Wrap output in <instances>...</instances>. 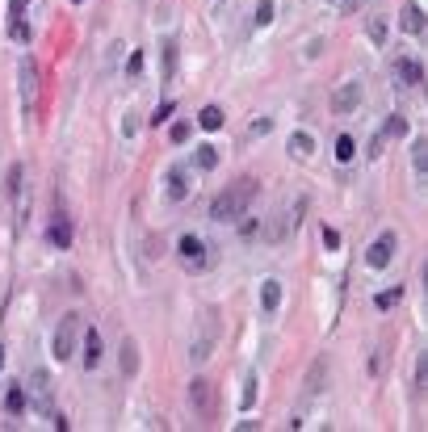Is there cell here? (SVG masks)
I'll list each match as a JSON object with an SVG mask.
<instances>
[{
  "instance_id": "6",
  "label": "cell",
  "mask_w": 428,
  "mask_h": 432,
  "mask_svg": "<svg viewBox=\"0 0 428 432\" xmlns=\"http://www.w3.org/2000/svg\"><path fill=\"white\" fill-rule=\"evenodd\" d=\"M395 248H399V236H395V231H382L378 240L366 248V265H370V269H386L390 256H395Z\"/></svg>"
},
{
  "instance_id": "25",
  "label": "cell",
  "mask_w": 428,
  "mask_h": 432,
  "mask_svg": "<svg viewBox=\"0 0 428 432\" xmlns=\"http://www.w3.org/2000/svg\"><path fill=\"white\" fill-rule=\"evenodd\" d=\"M256 374H248V378H243V394H239V407H243V411H252V403H256Z\"/></svg>"
},
{
  "instance_id": "11",
  "label": "cell",
  "mask_w": 428,
  "mask_h": 432,
  "mask_svg": "<svg viewBox=\"0 0 428 432\" xmlns=\"http://www.w3.org/2000/svg\"><path fill=\"white\" fill-rule=\"evenodd\" d=\"M9 38H13V43H30V26H26V0H9Z\"/></svg>"
},
{
  "instance_id": "2",
  "label": "cell",
  "mask_w": 428,
  "mask_h": 432,
  "mask_svg": "<svg viewBox=\"0 0 428 432\" xmlns=\"http://www.w3.org/2000/svg\"><path fill=\"white\" fill-rule=\"evenodd\" d=\"M185 399H190V411L202 424H214L219 420V386L210 382V378H193L185 386Z\"/></svg>"
},
{
  "instance_id": "24",
  "label": "cell",
  "mask_w": 428,
  "mask_h": 432,
  "mask_svg": "<svg viewBox=\"0 0 428 432\" xmlns=\"http://www.w3.org/2000/svg\"><path fill=\"white\" fill-rule=\"evenodd\" d=\"M290 151H294L298 160H307V155L315 151V143H311V135H302V131H298V135H290Z\"/></svg>"
},
{
  "instance_id": "36",
  "label": "cell",
  "mask_w": 428,
  "mask_h": 432,
  "mask_svg": "<svg viewBox=\"0 0 428 432\" xmlns=\"http://www.w3.org/2000/svg\"><path fill=\"white\" fill-rule=\"evenodd\" d=\"M72 4H80V0H72Z\"/></svg>"
},
{
  "instance_id": "19",
  "label": "cell",
  "mask_w": 428,
  "mask_h": 432,
  "mask_svg": "<svg viewBox=\"0 0 428 432\" xmlns=\"http://www.w3.org/2000/svg\"><path fill=\"white\" fill-rule=\"evenodd\" d=\"M193 164H197L202 172H210V168H219V147L202 143V147H197V151H193Z\"/></svg>"
},
{
  "instance_id": "23",
  "label": "cell",
  "mask_w": 428,
  "mask_h": 432,
  "mask_svg": "<svg viewBox=\"0 0 428 432\" xmlns=\"http://www.w3.org/2000/svg\"><path fill=\"white\" fill-rule=\"evenodd\" d=\"M177 59H181V47L177 43H164V80L177 76Z\"/></svg>"
},
{
  "instance_id": "12",
  "label": "cell",
  "mask_w": 428,
  "mask_h": 432,
  "mask_svg": "<svg viewBox=\"0 0 428 432\" xmlns=\"http://www.w3.org/2000/svg\"><path fill=\"white\" fill-rule=\"evenodd\" d=\"M319 382H328V361H324V357H319V361H311V370H307V382H302V394H307V399H315V394L324 390Z\"/></svg>"
},
{
  "instance_id": "7",
  "label": "cell",
  "mask_w": 428,
  "mask_h": 432,
  "mask_svg": "<svg viewBox=\"0 0 428 432\" xmlns=\"http://www.w3.org/2000/svg\"><path fill=\"white\" fill-rule=\"evenodd\" d=\"M361 105V84L357 80H344V84H336V93H332V113H353Z\"/></svg>"
},
{
  "instance_id": "20",
  "label": "cell",
  "mask_w": 428,
  "mask_h": 432,
  "mask_svg": "<svg viewBox=\"0 0 428 432\" xmlns=\"http://www.w3.org/2000/svg\"><path fill=\"white\" fill-rule=\"evenodd\" d=\"M223 122H227V118H223V109H219V105H206V109L197 113V126H202V131H219Z\"/></svg>"
},
{
  "instance_id": "22",
  "label": "cell",
  "mask_w": 428,
  "mask_h": 432,
  "mask_svg": "<svg viewBox=\"0 0 428 432\" xmlns=\"http://www.w3.org/2000/svg\"><path fill=\"white\" fill-rule=\"evenodd\" d=\"M412 164H416L420 177H428V139H416V143H412Z\"/></svg>"
},
{
  "instance_id": "14",
  "label": "cell",
  "mask_w": 428,
  "mask_h": 432,
  "mask_svg": "<svg viewBox=\"0 0 428 432\" xmlns=\"http://www.w3.org/2000/svg\"><path fill=\"white\" fill-rule=\"evenodd\" d=\"M260 306H265V315H273L282 306V282L278 277H265L260 282Z\"/></svg>"
},
{
  "instance_id": "21",
  "label": "cell",
  "mask_w": 428,
  "mask_h": 432,
  "mask_svg": "<svg viewBox=\"0 0 428 432\" xmlns=\"http://www.w3.org/2000/svg\"><path fill=\"white\" fill-rule=\"evenodd\" d=\"M403 135H407V118L403 113H390L382 122V139H403Z\"/></svg>"
},
{
  "instance_id": "10",
  "label": "cell",
  "mask_w": 428,
  "mask_h": 432,
  "mask_svg": "<svg viewBox=\"0 0 428 432\" xmlns=\"http://www.w3.org/2000/svg\"><path fill=\"white\" fill-rule=\"evenodd\" d=\"M17 84H21V96H26V109H34V96H38V63L30 55L17 67Z\"/></svg>"
},
{
  "instance_id": "35",
  "label": "cell",
  "mask_w": 428,
  "mask_h": 432,
  "mask_svg": "<svg viewBox=\"0 0 428 432\" xmlns=\"http://www.w3.org/2000/svg\"><path fill=\"white\" fill-rule=\"evenodd\" d=\"M0 365H4V344H0Z\"/></svg>"
},
{
  "instance_id": "13",
  "label": "cell",
  "mask_w": 428,
  "mask_h": 432,
  "mask_svg": "<svg viewBox=\"0 0 428 432\" xmlns=\"http://www.w3.org/2000/svg\"><path fill=\"white\" fill-rule=\"evenodd\" d=\"M399 26H403V34L420 38V34H424V13H420V4H403V13H399Z\"/></svg>"
},
{
  "instance_id": "17",
  "label": "cell",
  "mask_w": 428,
  "mask_h": 432,
  "mask_svg": "<svg viewBox=\"0 0 428 432\" xmlns=\"http://www.w3.org/2000/svg\"><path fill=\"white\" fill-rule=\"evenodd\" d=\"M50 243H55V248H72V223H67V218H63V214H55V223H50Z\"/></svg>"
},
{
  "instance_id": "5",
  "label": "cell",
  "mask_w": 428,
  "mask_h": 432,
  "mask_svg": "<svg viewBox=\"0 0 428 432\" xmlns=\"http://www.w3.org/2000/svg\"><path fill=\"white\" fill-rule=\"evenodd\" d=\"M214 340H219V323H214V311H206L202 315V332H197V340L190 344V361H206L210 353H214Z\"/></svg>"
},
{
  "instance_id": "3",
  "label": "cell",
  "mask_w": 428,
  "mask_h": 432,
  "mask_svg": "<svg viewBox=\"0 0 428 432\" xmlns=\"http://www.w3.org/2000/svg\"><path fill=\"white\" fill-rule=\"evenodd\" d=\"M76 340H80V315H63L59 328H55V336H50V353H55V361H72Z\"/></svg>"
},
{
  "instance_id": "27",
  "label": "cell",
  "mask_w": 428,
  "mask_h": 432,
  "mask_svg": "<svg viewBox=\"0 0 428 432\" xmlns=\"http://www.w3.org/2000/svg\"><path fill=\"white\" fill-rule=\"evenodd\" d=\"M353 155H357V143H353L349 135H340V139H336V160H340V164H349Z\"/></svg>"
},
{
  "instance_id": "29",
  "label": "cell",
  "mask_w": 428,
  "mask_h": 432,
  "mask_svg": "<svg viewBox=\"0 0 428 432\" xmlns=\"http://www.w3.org/2000/svg\"><path fill=\"white\" fill-rule=\"evenodd\" d=\"M269 21H273V4L260 0V9H256V26H269Z\"/></svg>"
},
{
  "instance_id": "31",
  "label": "cell",
  "mask_w": 428,
  "mask_h": 432,
  "mask_svg": "<svg viewBox=\"0 0 428 432\" xmlns=\"http://www.w3.org/2000/svg\"><path fill=\"white\" fill-rule=\"evenodd\" d=\"M328 4H332L336 13H357V4H361V0H328Z\"/></svg>"
},
{
  "instance_id": "26",
  "label": "cell",
  "mask_w": 428,
  "mask_h": 432,
  "mask_svg": "<svg viewBox=\"0 0 428 432\" xmlns=\"http://www.w3.org/2000/svg\"><path fill=\"white\" fill-rule=\"evenodd\" d=\"M366 34H370V43H374V47H386V21H382V17H370Z\"/></svg>"
},
{
  "instance_id": "4",
  "label": "cell",
  "mask_w": 428,
  "mask_h": 432,
  "mask_svg": "<svg viewBox=\"0 0 428 432\" xmlns=\"http://www.w3.org/2000/svg\"><path fill=\"white\" fill-rule=\"evenodd\" d=\"M177 256H181V269H185V273L210 269V248H206L202 236H181V240H177Z\"/></svg>"
},
{
  "instance_id": "32",
  "label": "cell",
  "mask_w": 428,
  "mask_h": 432,
  "mask_svg": "<svg viewBox=\"0 0 428 432\" xmlns=\"http://www.w3.org/2000/svg\"><path fill=\"white\" fill-rule=\"evenodd\" d=\"M416 386H420V390L428 386V357H420V365H416Z\"/></svg>"
},
{
  "instance_id": "30",
  "label": "cell",
  "mask_w": 428,
  "mask_h": 432,
  "mask_svg": "<svg viewBox=\"0 0 428 432\" xmlns=\"http://www.w3.org/2000/svg\"><path fill=\"white\" fill-rule=\"evenodd\" d=\"M168 135H172V143H185V139H190V122H177Z\"/></svg>"
},
{
  "instance_id": "18",
  "label": "cell",
  "mask_w": 428,
  "mask_h": 432,
  "mask_svg": "<svg viewBox=\"0 0 428 432\" xmlns=\"http://www.w3.org/2000/svg\"><path fill=\"white\" fill-rule=\"evenodd\" d=\"M26 407H30V399H26V390H21V382H17L13 390H9V394H4V411H9V416H21Z\"/></svg>"
},
{
  "instance_id": "15",
  "label": "cell",
  "mask_w": 428,
  "mask_h": 432,
  "mask_svg": "<svg viewBox=\"0 0 428 432\" xmlns=\"http://www.w3.org/2000/svg\"><path fill=\"white\" fill-rule=\"evenodd\" d=\"M118 361H122V374H126V378H135V374H139V344H135V340H122Z\"/></svg>"
},
{
  "instance_id": "33",
  "label": "cell",
  "mask_w": 428,
  "mask_h": 432,
  "mask_svg": "<svg viewBox=\"0 0 428 432\" xmlns=\"http://www.w3.org/2000/svg\"><path fill=\"white\" fill-rule=\"evenodd\" d=\"M168 113H172V101H164V105L155 109V118H151V126H160V122H168Z\"/></svg>"
},
{
  "instance_id": "16",
  "label": "cell",
  "mask_w": 428,
  "mask_h": 432,
  "mask_svg": "<svg viewBox=\"0 0 428 432\" xmlns=\"http://www.w3.org/2000/svg\"><path fill=\"white\" fill-rule=\"evenodd\" d=\"M97 365H101V332L89 328L84 332V370H97Z\"/></svg>"
},
{
  "instance_id": "34",
  "label": "cell",
  "mask_w": 428,
  "mask_h": 432,
  "mask_svg": "<svg viewBox=\"0 0 428 432\" xmlns=\"http://www.w3.org/2000/svg\"><path fill=\"white\" fill-rule=\"evenodd\" d=\"M324 243H328V248H336V243H340V236H336L332 227H324Z\"/></svg>"
},
{
  "instance_id": "8",
  "label": "cell",
  "mask_w": 428,
  "mask_h": 432,
  "mask_svg": "<svg viewBox=\"0 0 428 432\" xmlns=\"http://www.w3.org/2000/svg\"><path fill=\"white\" fill-rule=\"evenodd\" d=\"M390 67H395V76H399V84H403V89H416V84H424V63H420V59H412V55H399Z\"/></svg>"
},
{
  "instance_id": "1",
  "label": "cell",
  "mask_w": 428,
  "mask_h": 432,
  "mask_svg": "<svg viewBox=\"0 0 428 432\" xmlns=\"http://www.w3.org/2000/svg\"><path fill=\"white\" fill-rule=\"evenodd\" d=\"M256 193H260V181L239 177L236 185H227L223 193H214V201H210V218H214V223H236V218H243L248 206L256 201Z\"/></svg>"
},
{
  "instance_id": "28",
  "label": "cell",
  "mask_w": 428,
  "mask_h": 432,
  "mask_svg": "<svg viewBox=\"0 0 428 432\" xmlns=\"http://www.w3.org/2000/svg\"><path fill=\"white\" fill-rule=\"evenodd\" d=\"M399 298H403V289H382L378 298H374V306H378V311H390Z\"/></svg>"
},
{
  "instance_id": "9",
  "label": "cell",
  "mask_w": 428,
  "mask_h": 432,
  "mask_svg": "<svg viewBox=\"0 0 428 432\" xmlns=\"http://www.w3.org/2000/svg\"><path fill=\"white\" fill-rule=\"evenodd\" d=\"M164 181H168V189H164V197H168V201H172V206H177V201H185V197H190V168H185V164H172V168H168V177H164Z\"/></svg>"
}]
</instances>
